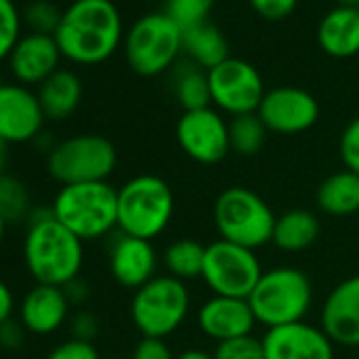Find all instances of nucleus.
I'll use <instances>...</instances> for the list:
<instances>
[{
	"label": "nucleus",
	"instance_id": "nucleus-1",
	"mask_svg": "<svg viewBox=\"0 0 359 359\" xmlns=\"http://www.w3.org/2000/svg\"><path fill=\"white\" fill-rule=\"evenodd\" d=\"M64 60L79 66L108 62L123 41V20L112 0H74L53 34Z\"/></svg>",
	"mask_w": 359,
	"mask_h": 359
},
{
	"label": "nucleus",
	"instance_id": "nucleus-2",
	"mask_svg": "<svg viewBox=\"0 0 359 359\" xmlns=\"http://www.w3.org/2000/svg\"><path fill=\"white\" fill-rule=\"evenodd\" d=\"M24 262L36 283L66 287L81 277L85 243L51 212L34 208L24 235Z\"/></svg>",
	"mask_w": 359,
	"mask_h": 359
},
{
	"label": "nucleus",
	"instance_id": "nucleus-3",
	"mask_svg": "<svg viewBox=\"0 0 359 359\" xmlns=\"http://www.w3.org/2000/svg\"><path fill=\"white\" fill-rule=\"evenodd\" d=\"M118 233L156 239L171 224L175 214V197L163 177L140 173L116 189Z\"/></svg>",
	"mask_w": 359,
	"mask_h": 359
},
{
	"label": "nucleus",
	"instance_id": "nucleus-4",
	"mask_svg": "<svg viewBox=\"0 0 359 359\" xmlns=\"http://www.w3.org/2000/svg\"><path fill=\"white\" fill-rule=\"evenodd\" d=\"M248 302L266 330L298 323L313 306V283L302 269L273 266L262 273Z\"/></svg>",
	"mask_w": 359,
	"mask_h": 359
},
{
	"label": "nucleus",
	"instance_id": "nucleus-5",
	"mask_svg": "<svg viewBox=\"0 0 359 359\" xmlns=\"http://www.w3.org/2000/svg\"><path fill=\"white\" fill-rule=\"evenodd\" d=\"M51 212L83 243L102 239L118 229L116 189L110 182L62 187L51 203Z\"/></svg>",
	"mask_w": 359,
	"mask_h": 359
},
{
	"label": "nucleus",
	"instance_id": "nucleus-6",
	"mask_svg": "<svg viewBox=\"0 0 359 359\" xmlns=\"http://www.w3.org/2000/svg\"><path fill=\"white\" fill-rule=\"evenodd\" d=\"M191 313V290L171 275H156L133 292L129 315L142 338L165 340L184 325Z\"/></svg>",
	"mask_w": 359,
	"mask_h": 359
},
{
	"label": "nucleus",
	"instance_id": "nucleus-7",
	"mask_svg": "<svg viewBox=\"0 0 359 359\" xmlns=\"http://www.w3.org/2000/svg\"><path fill=\"white\" fill-rule=\"evenodd\" d=\"M275 222L273 208L245 187L224 189L214 203V224L220 239L254 252L273 241Z\"/></svg>",
	"mask_w": 359,
	"mask_h": 359
},
{
	"label": "nucleus",
	"instance_id": "nucleus-8",
	"mask_svg": "<svg viewBox=\"0 0 359 359\" xmlns=\"http://www.w3.org/2000/svg\"><path fill=\"white\" fill-rule=\"evenodd\" d=\"M114 144L97 133H81L57 142L47 154V171L60 187L108 182L116 169Z\"/></svg>",
	"mask_w": 359,
	"mask_h": 359
},
{
	"label": "nucleus",
	"instance_id": "nucleus-9",
	"mask_svg": "<svg viewBox=\"0 0 359 359\" xmlns=\"http://www.w3.org/2000/svg\"><path fill=\"white\" fill-rule=\"evenodd\" d=\"M182 28L165 11L140 18L125 36V60L140 76H158L171 70L182 53Z\"/></svg>",
	"mask_w": 359,
	"mask_h": 359
},
{
	"label": "nucleus",
	"instance_id": "nucleus-10",
	"mask_svg": "<svg viewBox=\"0 0 359 359\" xmlns=\"http://www.w3.org/2000/svg\"><path fill=\"white\" fill-rule=\"evenodd\" d=\"M264 269L254 250L218 239L205 245L201 279L214 296L250 298Z\"/></svg>",
	"mask_w": 359,
	"mask_h": 359
},
{
	"label": "nucleus",
	"instance_id": "nucleus-11",
	"mask_svg": "<svg viewBox=\"0 0 359 359\" xmlns=\"http://www.w3.org/2000/svg\"><path fill=\"white\" fill-rule=\"evenodd\" d=\"M210 95L216 110L231 116L254 114L266 93L260 72L245 60L229 57L208 70Z\"/></svg>",
	"mask_w": 359,
	"mask_h": 359
},
{
	"label": "nucleus",
	"instance_id": "nucleus-12",
	"mask_svg": "<svg viewBox=\"0 0 359 359\" xmlns=\"http://www.w3.org/2000/svg\"><path fill=\"white\" fill-rule=\"evenodd\" d=\"M175 137L182 152L201 165H216L231 152L229 123L222 112L212 106L182 112L175 127Z\"/></svg>",
	"mask_w": 359,
	"mask_h": 359
},
{
	"label": "nucleus",
	"instance_id": "nucleus-13",
	"mask_svg": "<svg viewBox=\"0 0 359 359\" xmlns=\"http://www.w3.org/2000/svg\"><path fill=\"white\" fill-rule=\"evenodd\" d=\"M256 114L269 131L294 135L311 129L317 123L319 104L306 89L283 85L264 93Z\"/></svg>",
	"mask_w": 359,
	"mask_h": 359
},
{
	"label": "nucleus",
	"instance_id": "nucleus-14",
	"mask_svg": "<svg viewBox=\"0 0 359 359\" xmlns=\"http://www.w3.org/2000/svg\"><path fill=\"white\" fill-rule=\"evenodd\" d=\"M39 95L20 83L0 85V140L7 146L34 142L45 127Z\"/></svg>",
	"mask_w": 359,
	"mask_h": 359
},
{
	"label": "nucleus",
	"instance_id": "nucleus-15",
	"mask_svg": "<svg viewBox=\"0 0 359 359\" xmlns=\"http://www.w3.org/2000/svg\"><path fill=\"white\" fill-rule=\"evenodd\" d=\"M264 359H334V342L306 321L271 327L262 336Z\"/></svg>",
	"mask_w": 359,
	"mask_h": 359
},
{
	"label": "nucleus",
	"instance_id": "nucleus-16",
	"mask_svg": "<svg viewBox=\"0 0 359 359\" xmlns=\"http://www.w3.org/2000/svg\"><path fill=\"white\" fill-rule=\"evenodd\" d=\"M108 266L118 285L135 292L158 275V252L148 239L118 233L110 243Z\"/></svg>",
	"mask_w": 359,
	"mask_h": 359
},
{
	"label": "nucleus",
	"instance_id": "nucleus-17",
	"mask_svg": "<svg viewBox=\"0 0 359 359\" xmlns=\"http://www.w3.org/2000/svg\"><path fill=\"white\" fill-rule=\"evenodd\" d=\"M321 330L334 344L359 346V275L330 290L321 306Z\"/></svg>",
	"mask_w": 359,
	"mask_h": 359
},
{
	"label": "nucleus",
	"instance_id": "nucleus-18",
	"mask_svg": "<svg viewBox=\"0 0 359 359\" xmlns=\"http://www.w3.org/2000/svg\"><path fill=\"white\" fill-rule=\"evenodd\" d=\"M62 51L51 34L28 32L18 41L9 55V68L15 76V83L26 87H41L53 72L60 70Z\"/></svg>",
	"mask_w": 359,
	"mask_h": 359
},
{
	"label": "nucleus",
	"instance_id": "nucleus-19",
	"mask_svg": "<svg viewBox=\"0 0 359 359\" xmlns=\"http://www.w3.org/2000/svg\"><path fill=\"white\" fill-rule=\"evenodd\" d=\"M256 323L258 321L248 298L212 296L205 302H201L197 311L199 330L216 342L254 334Z\"/></svg>",
	"mask_w": 359,
	"mask_h": 359
},
{
	"label": "nucleus",
	"instance_id": "nucleus-20",
	"mask_svg": "<svg viewBox=\"0 0 359 359\" xmlns=\"http://www.w3.org/2000/svg\"><path fill=\"white\" fill-rule=\"evenodd\" d=\"M70 300L64 287L36 283L18 304V319L28 334H55L70 319Z\"/></svg>",
	"mask_w": 359,
	"mask_h": 359
},
{
	"label": "nucleus",
	"instance_id": "nucleus-21",
	"mask_svg": "<svg viewBox=\"0 0 359 359\" xmlns=\"http://www.w3.org/2000/svg\"><path fill=\"white\" fill-rule=\"evenodd\" d=\"M317 43L323 53L346 60L359 53V9L336 7L317 28Z\"/></svg>",
	"mask_w": 359,
	"mask_h": 359
},
{
	"label": "nucleus",
	"instance_id": "nucleus-22",
	"mask_svg": "<svg viewBox=\"0 0 359 359\" xmlns=\"http://www.w3.org/2000/svg\"><path fill=\"white\" fill-rule=\"evenodd\" d=\"M36 95L49 121H66L81 106L83 83L76 72L60 68L39 87Z\"/></svg>",
	"mask_w": 359,
	"mask_h": 359
},
{
	"label": "nucleus",
	"instance_id": "nucleus-23",
	"mask_svg": "<svg viewBox=\"0 0 359 359\" xmlns=\"http://www.w3.org/2000/svg\"><path fill=\"white\" fill-rule=\"evenodd\" d=\"M321 233L319 218L309 210H290L277 216L273 243L287 254L309 250Z\"/></svg>",
	"mask_w": 359,
	"mask_h": 359
},
{
	"label": "nucleus",
	"instance_id": "nucleus-24",
	"mask_svg": "<svg viewBox=\"0 0 359 359\" xmlns=\"http://www.w3.org/2000/svg\"><path fill=\"white\" fill-rule=\"evenodd\" d=\"M317 205L330 216H353L359 212V175L342 169L327 175L317 189Z\"/></svg>",
	"mask_w": 359,
	"mask_h": 359
},
{
	"label": "nucleus",
	"instance_id": "nucleus-25",
	"mask_svg": "<svg viewBox=\"0 0 359 359\" xmlns=\"http://www.w3.org/2000/svg\"><path fill=\"white\" fill-rule=\"evenodd\" d=\"M182 53H187L189 62L201 66L203 70H212L231 57L229 43H226L224 34L212 22H205L201 26L184 30Z\"/></svg>",
	"mask_w": 359,
	"mask_h": 359
},
{
	"label": "nucleus",
	"instance_id": "nucleus-26",
	"mask_svg": "<svg viewBox=\"0 0 359 359\" xmlns=\"http://www.w3.org/2000/svg\"><path fill=\"white\" fill-rule=\"evenodd\" d=\"M171 89L184 112L201 110L212 104L208 70H203L193 62H182L173 68Z\"/></svg>",
	"mask_w": 359,
	"mask_h": 359
},
{
	"label": "nucleus",
	"instance_id": "nucleus-27",
	"mask_svg": "<svg viewBox=\"0 0 359 359\" xmlns=\"http://www.w3.org/2000/svg\"><path fill=\"white\" fill-rule=\"evenodd\" d=\"M163 266L167 275L180 279V281H193L201 279L203 262H205V245H201L197 239H177L169 243L161 256Z\"/></svg>",
	"mask_w": 359,
	"mask_h": 359
},
{
	"label": "nucleus",
	"instance_id": "nucleus-28",
	"mask_svg": "<svg viewBox=\"0 0 359 359\" xmlns=\"http://www.w3.org/2000/svg\"><path fill=\"white\" fill-rule=\"evenodd\" d=\"M32 195L22 177L3 171L0 173V218L7 224L28 222L32 216Z\"/></svg>",
	"mask_w": 359,
	"mask_h": 359
},
{
	"label": "nucleus",
	"instance_id": "nucleus-29",
	"mask_svg": "<svg viewBox=\"0 0 359 359\" xmlns=\"http://www.w3.org/2000/svg\"><path fill=\"white\" fill-rule=\"evenodd\" d=\"M269 129L260 121V116L254 114H241L233 116L229 123V135H231V150H235L241 156H252L256 154L266 140Z\"/></svg>",
	"mask_w": 359,
	"mask_h": 359
},
{
	"label": "nucleus",
	"instance_id": "nucleus-30",
	"mask_svg": "<svg viewBox=\"0 0 359 359\" xmlns=\"http://www.w3.org/2000/svg\"><path fill=\"white\" fill-rule=\"evenodd\" d=\"M214 5L216 0H167L165 13L184 32L210 22V13Z\"/></svg>",
	"mask_w": 359,
	"mask_h": 359
},
{
	"label": "nucleus",
	"instance_id": "nucleus-31",
	"mask_svg": "<svg viewBox=\"0 0 359 359\" xmlns=\"http://www.w3.org/2000/svg\"><path fill=\"white\" fill-rule=\"evenodd\" d=\"M64 11L53 5L51 0H32V3L24 9L22 20L28 24L30 32L36 34H55L60 28Z\"/></svg>",
	"mask_w": 359,
	"mask_h": 359
},
{
	"label": "nucleus",
	"instance_id": "nucleus-32",
	"mask_svg": "<svg viewBox=\"0 0 359 359\" xmlns=\"http://www.w3.org/2000/svg\"><path fill=\"white\" fill-rule=\"evenodd\" d=\"M22 13L13 0H0V62L9 60L22 39Z\"/></svg>",
	"mask_w": 359,
	"mask_h": 359
},
{
	"label": "nucleus",
	"instance_id": "nucleus-33",
	"mask_svg": "<svg viewBox=\"0 0 359 359\" xmlns=\"http://www.w3.org/2000/svg\"><path fill=\"white\" fill-rule=\"evenodd\" d=\"M214 359H264L262 338L248 334V336L218 342L214 351Z\"/></svg>",
	"mask_w": 359,
	"mask_h": 359
},
{
	"label": "nucleus",
	"instance_id": "nucleus-34",
	"mask_svg": "<svg viewBox=\"0 0 359 359\" xmlns=\"http://www.w3.org/2000/svg\"><path fill=\"white\" fill-rule=\"evenodd\" d=\"M338 152L344 163V169L359 175V116L344 127L338 142Z\"/></svg>",
	"mask_w": 359,
	"mask_h": 359
},
{
	"label": "nucleus",
	"instance_id": "nucleus-35",
	"mask_svg": "<svg viewBox=\"0 0 359 359\" xmlns=\"http://www.w3.org/2000/svg\"><path fill=\"white\" fill-rule=\"evenodd\" d=\"M47 359H100V353L93 342L68 338L53 346L47 355Z\"/></svg>",
	"mask_w": 359,
	"mask_h": 359
},
{
	"label": "nucleus",
	"instance_id": "nucleus-36",
	"mask_svg": "<svg viewBox=\"0 0 359 359\" xmlns=\"http://www.w3.org/2000/svg\"><path fill=\"white\" fill-rule=\"evenodd\" d=\"M250 5L260 18L269 22H281L296 11L298 0H250Z\"/></svg>",
	"mask_w": 359,
	"mask_h": 359
},
{
	"label": "nucleus",
	"instance_id": "nucleus-37",
	"mask_svg": "<svg viewBox=\"0 0 359 359\" xmlns=\"http://www.w3.org/2000/svg\"><path fill=\"white\" fill-rule=\"evenodd\" d=\"M70 338L76 340H85V342H93L100 334V319L91 313V311H76L70 319Z\"/></svg>",
	"mask_w": 359,
	"mask_h": 359
},
{
	"label": "nucleus",
	"instance_id": "nucleus-38",
	"mask_svg": "<svg viewBox=\"0 0 359 359\" xmlns=\"http://www.w3.org/2000/svg\"><path fill=\"white\" fill-rule=\"evenodd\" d=\"M131 359H175L173 351L169 348V344L165 340H156V338H142L133 353Z\"/></svg>",
	"mask_w": 359,
	"mask_h": 359
},
{
	"label": "nucleus",
	"instance_id": "nucleus-39",
	"mask_svg": "<svg viewBox=\"0 0 359 359\" xmlns=\"http://www.w3.org/2000/svg\"><path fill=\"white\" fill-rule=\"evenodd\" d=\"M26 327L22 325L20 319H9L0 325V348L5 351H20L26 344Z\"/></svg>",
	"mask_w": 359,
	"mask_h": 359
},
{
	"label": "nucleus",
	"instance_id": "nucleus-40",
	"mask_svg": "<svg viewBox=\"0 0 359 359\" xmlns=\"http://www.w3.org/2000/svg\"><path fill=\"white\" fill-rule=\"evenodd\" d=\"M15 311H18L15 294L9 287V283L0 277V325H3L5 321H9V319H13Z\"/></svg>",
	"mask_w": 359,
	"mask_h": 359
},
{
	"label": "nucleus",
	"instance_id": "nucleus-41",
	"mask_svg": "<svg viewBox=\"0 0 359 359\" xmlns=\"http://www.w3.org/2000/svg\"><path fill=\"white\" fill-rule=\"evenodd\" d=\"M64 292H66V296H68V300H70L72 306H83V304L89 300V296H91L89 285H87L81 277H76L74 281H70V283L64 287Z\"/></svg>",
	"mask_w": 359,
	"mask_h": 359
},
{
	"label": "nucleus",
	"instance_id": "nucleus-42",
	"mask_svg": "<svg viewBox=\"0 0 359 359\" xmlns=\"http://www.w3.org/2000/svg\"><path fill=\"white\" fill-rule=\"evenodd\" d=\"M175 359H214V353H208L205 348H187L175 355Z\"/></svg>",
	"mask_w": 359,
	"mask_h": 359
},
{
	"label": "nucleus",
	"instance_id": "nucleus-43",
	"mask_svg": "<svg viewBox=\"0 0 359 359\" xmlns=\"http://www.w3.org/2000/svg\"><path fill=\"white\" fill-rule=\"evenodd\" d=\"M7 163H9V146L0 140V173L7 171Z\"/></svg>",
	"mask_w": 359,
	"mask_h": 359
},
{
	"label": "nucleus",
	"instance_id": "nucleus-44",
	"mask_svg": "<svg viewBox=\"0 0 359 359\" xmlns=\"http://www.w3.org/2000/svg\"><path fill=\"white\" fill-rule=\"evenodd\" d=\"M338 7H348V9H359V0H334Z\"/></svg>",
	"mask_w": 359,
	"mask_h": 359
},
{
	"label": "nucleus",
	"instance_id": "nucleus-45",
	"mask_svg": "<svg viewBox=\"0 0 359 359\" xmlns=\"http://www.w3.org/2000/svg\"><path fill=\"white\" fill-rule=\"evenodd\" d=\"M7 222L3 220V218H0V243H3V239H5V235H7Z\"/></svg>",
	"mask_w": 359,
	"mask_h": 359
},
{
	"label": "nucleus",
	"instance_id": "nucleus-46",
	"mask_svg": "<svg viewBox=\"0 0 359 359\" xmlns=\"http://www.w3.org/2000/svg\"><path fill=\"white\" fill-rule=\"evenodd\" d=\"M0 85H3V79H0Z\"/></svg>",
	"mask_w": 359,
	"mask_h": 359
}]
</instances>
